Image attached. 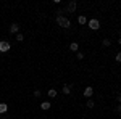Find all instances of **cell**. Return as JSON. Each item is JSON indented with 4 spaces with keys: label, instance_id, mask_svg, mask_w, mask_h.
<instances>
[{
    "label": "cell",
    "instance_id": "obj_1",
    "mask_svg": "<svg viewBox=\"0 0 121 119\" xmlns=\"http://www.w3.org/2000/svg\"><path fill=\"white\" fill-rule=\"evenodd\" d=\"M56 24H58L60 28H65V29H68L69 26H71V23H69V19H68V18H65L63 15H60V16H56Z\"/></svg>",
    "mask_w": 121,
    "mask_h": 119
},
{
    "label": "cell",
    "instance_id": "obj_2",
    "mask_svg": "<svg viewBox=\"0 0 121 119\" xmlns=\"http://www.w3.org/2000/svg\"><path fill=\"white\" fill-rule=\"evenodd\" d=\"M87 24H89V28L92 29V31H97V29L100 28V23H99V19H89V21H87Z\"/></svg>",
    "mask_w": 121,
    "mask_h": 119
},
{
    "label": "cell",
    "instance_id": "obj_3",
    "mask_svg": "<svg viewBox=\"0 0 121 119\" xmlns=\"http://www.w3.org/2000/svg\"><path fill=\"white\" fill-rule=\"evenodd\" d=\"M76 8H78V3H76L74 0H71V2L68 3V7H66V11H68V13H74Z\"/></svg>",
    "mask_w": 121,
    "mask_h": 119
},
{
    "label": "cell",
    "instance_id": "obj_4",
    "mask_svg": "<svg viewBox=\"0 0 121 119\" xmlns=\"http://www.w3.org/2000/svg\"><path fill=\"white\" fill-rule=\"evenodd\" d=\"M10 50V44L7 40H2L0 42V53H3V52H8Z\"/></svg>",
    "mask_w": 121,
    "mask_h": 119
},
{
    "label": "cell",
    "instance_id": "obj_5",
    "mask_svg": "<svg viewBox=\"0 0 121 119\" xmlns=\"http://www.w3.org/2000/svg\"><path fill=\"white\" fill-rule=\"evenodd\" d=\"M82 93H84V97H86V98H91V97L94 95V89H92V87H86Z\"/></svg>",
    "mask_w": 121,
    "mask_h": 119
},
{
    "label": "cell",
    "instance_id": "obj_6",
    "mask_svg": "<svg viewBox=\"0 0 121 119\" xmlns=\"http://www.w3.org/2000/svg\"><path fill=\"white\" fill-rule=\"evenodd\" d=\"M10 32H11V34H18L19 32V26L16 24V23H13V24L10 26Z\"/></svg>",
    "mask_w": 121,
    "mask_h": 119
},
{
    "label": "cell",
    "instance_id": "obj_7",
    "mask_svg": "<svg viewBox=\"0 0 121 119\" xmlns=\"http://www.w3.org/2000/svg\"><path fill=\"white\" fill-rule=\"evenodd\" d=\"M8 111V105L7 103H0V114H5Z\"/></svg>",
    "mask_w": 121,
    "mask_h": 119
},
{
    "label": "cell",
    "instance_id": "obj_8",
    "mask_svg": "<svg viewBox=\"0 0 121 119\" xmlns=\"http://www.w3.org/2000/svg\"><path fill=\"white\" fill-rule=\"evenodd\" d=\"M78 48H79V44H78V42H71V45H69V50L78 53Z\"/></svg>",
    "mask_w": 121,
    "mask_h": 119
},
{
    "label": "cell",
    "instance_id": "obj_9",
    "mask_svg": "<svg viewBox=\"0 0 121 119\" xmlns=\"http://www.w3.org/2000/svg\"><path fill=\"white\" fill-rule=\"evenodd\" d=\"M50 106H52L50 101H42V103H40V108H42V110H50Z\"/></svg>",
    "mask_w": 121,
    "mask_h": 119
},
{
    "label": "cell",
    "instance_id": "obj_10",
    "mask_svg": "<svg viewBox=\"0 0 121 119\" xmlns=\"http://www.w3.org/2000/svg\"><path fill=\"white\" fill-rule=\"evenodd\" d=\"M56 93H58V92H56L55 89H50V90L47 92V95H48L50 98H55V97H56Z\"/></svg>",
    "mask_w": 121,
    "mask_h": 119
},
{
    "label": "cell",
    "instance_id": "obj_11",
    "mask_svg": "<svg viewBox=\"0 0 121 119\" xmlns=\"http://www.w3.org/2000/svg\"><path fill=\"white\" fill-rule=\"evenodd\" d=\"M78 23H79V24H86V23H87V18H86L84 15H81V16H78Z\"/></svg>",
    "mask_w": 121,
    "mask_h": 119
},
{
    "label": "cell",
    "instance_id": "obj_12",
    "mask_svg": "<svg viewBox=\"0 0 121 119\" xmlns=\"http://www.w3.org/2000/svg\"><path fill=\"white\" fill-rule=\"evenodd\" d=\"M61 92H63L65 95H69V93H71V87H69V85H63V89H61Z\"/></svg>",
    "mask_w": 121,
    "mask_h": 119
},
{
    "label": "cell",
    "instance_id": "obj_13",
    "mask_svg": "<svg viewBox=\"0 0 121 119\" xmlns=\"http://www.w3.org/2000/svg\"><path fill=\"white\" fill-rule=\"evenodd\" d=\"M102 44H103V47H110L112 45V40H110V39H103Z\"/></svg>",
    "mask_w": 121,
    "mask_h": 119
},
{
    "label": "cell",
    "instance_id": "obj_14",
    "mask_svg": "<svg viewBox=\"0 0 121 119\" xmlns=\"http://www.w3.org/2000/svg\"><path fill=\"white\" fill-rule=\"evenodd\" d=\"M16 40H18V42H23V40H24V36H23L21 32H18V34H16Z\"/></svg>",
    "mask_w": 121,
    "mask_h": 119
},
{
    "label": "cell",
    "instance_id": "obj_15",
    "mask_svg": "<svg viewBox=\"0 0 121 119\" xmlns=\"http://www.w3.org/2000/svg\"><path fill=\"white\" fill-rule=\"evenodd\" d=\"M94 105H95V103H94L91 98H89V100H87V103H86V106H87V108H94Z\"/></svg>",
    "mask_w": 121,
    "mask_h": 119
},
{
    "label": "cell",
    "instance_id": "obj_16",
    "mask_svg": "<svg viewBox=\"0 0 121 119\" xmlns=\"http://www.w3.org/2000/svg\"><path fill=\"white\" fill-rule=\"evenodd\" d=\"M115 60H116L118 63H121V52H118V53L115 55Z\"/></svg>",
    "mask_w": 121,
    "mask_h": 119
},
{
    "label": "cell",
    "instance_id": "obj_17",
    "mask_svg": "<svg viewBox=\"0 0 121 119\" xmlns=\"http://www.w3.org/2000/svg\"><path fill=\"white\" fill-rule=\"evenodd\" d=\"M40 95H42V93H40V90H34V97H37V98H39Z\"/></svg>",
    "mask_w": 121,
    "mask_h": 119
},
{
    "label": "cell",
    "instance_id": "obj_18",
    "mask_svg": "<svg viewBox=\"0 0 121 119\" xmlns=\"http://www.w3.org/2000/svg\"><path fill=\"white\" fill-rule=\"evenodd\" d=\"M84 58V53H81V52H78V60H82Z\"/></svg>",
    "mask_w": 121,
    "mask_h": 119
},
{
    "label": "cell",
    "instance_id": "obj_19",
    "mask_svg": "<svg viewBox=\"0 0 121 119\" xmlns=\"http://www.w3.org/2000/svg\"><path fill=\"white\" fill-rule=\"evenodd\" d=\"M116 111H118V114H121V105H118V106H116Z\"/></svg>",
    "mask_w": 121,
    "mask_h": 119
},
{
    "label": "cell",
    "instance_id": "obj_20",
    "mask_svg": "<svg viewBox=\"0 0 121 119\" xmlns=\"http://www.w3.org/2000/svg\"><path fill=\"white\" fill-rule=\"evenodd\" d=\"M118 103H120V105H121V93H120V95H118Z\"/></svg>",
    "mask_w": 121,
    "mask_h": 119
},
{
    "label": "cell",
    "instance_id": "obj_21",
    "mask_svg": "<svg viewBox=\"0 0 121 119\" xmlns=\"http://www.w3.org/2000/svg\"><path fill=\"white\" fill-rule=\"evenodd\" d=\"M118 44H120V45H121V37H120V39H118Z\"/></svg>",
    "mask_w": 121,
    "mask_h": 119
},
{
    "label": "cell",
    "instance_id": "obj_22",
    "mask_svg": "<svg viewBox=\"0 0 121 119\" xmlns=\"http://www.w3.org/2000/svg\"><path fill=\"white\" fill-rule=\"evenodd\" d=\"M2 119H8V118H7V116H2Z\"/></svg>",
    "mask_w": 121,
    "mask_h": 119
}]
</instances>
